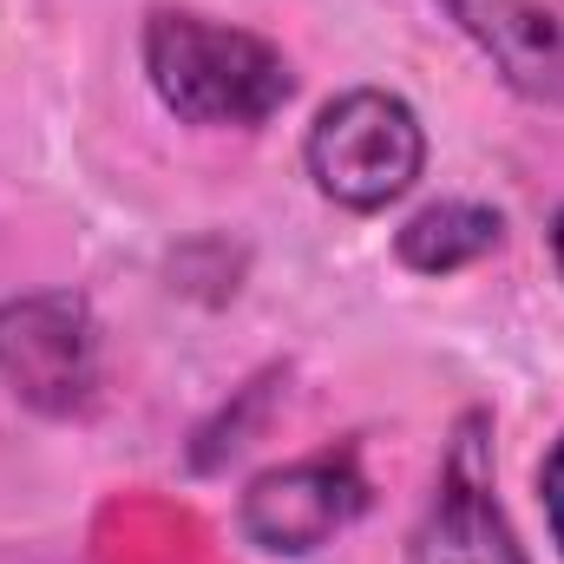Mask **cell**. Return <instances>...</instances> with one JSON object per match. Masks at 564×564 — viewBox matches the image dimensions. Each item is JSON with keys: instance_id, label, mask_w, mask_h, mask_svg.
Here are the masks:
<instances>
[{"instance_id": "obj_1", "label": "cell", "mask_w": 564, "mask_h": 564, "mask_svg": "<svg viewBox=\"0 0 564 564\" xmlns=\"http://www.w3.org/2000/svg\"><path fill=\"white\" fill-rule=\"evenodd\" d=\"M139 66L158 106L197 132H257L295 99V66L276 40L210 20L197 7H151Z\"/></svg>"}, {"instance_id": "obj_9", "label": "cell", "mask_w": 564, "mask_h": 564, "mask_svg": "<svg viewBox=\"0 0 564 564\" xmlns=\"http://www.w3.org/2000/svg\"><path fill=\"white\" fill-rule=\"evenodd\" d=\"M545 237H552V263H558V276H564V204L552 210V224H545Z\"/></svg>"}, {"instance_id": "obj_7", "label": "cell", "mask_w": 564, "mask_h": 564, "mask_svg": "<svg viewBox=\"0 0 564 564\" xmlns=\"http://www.w3.org/2000/svg\"><path fill=\"white\" fill-rule=\"evenodd\" d=\"M506 243V217L473 197H440L394 230V263L414 276H459Z\"/></svg>"}, {"instance_id": "obj_2", "label": "cell", "mask_w": 564, "mask_h": 564, "mask_svg": "<svg viewBox=\"0 0 564 564\" xmlns=\"http://www.w3.org/2000/svg\"><path fill=\"white\" fill-rule=\"evenodd\" d=\"M302 164L315 177V191L355 217H375L388 204H401L426 171V126L401 93L381 86H355L341 99H328L302 139Z\"/></svg>"}, {"instance_id": "obj_8", "label": "cell", "mask_w": 564, "mask_h": 564, "mask_svg": "<svg viewBox=\"0 0 564 564\" xmlns=\"http://www.w3.org/2000/svg\"><path fill=\"white\" fill-rule=\"evenodd\" d=\"M539 506H545L552 545H558V558H564V433L545 446V459H539Z\"/></svg>"}, {"instance_id": "obj_3", "label": "cell", "mask_w": 564, "mask_h": 564, "mask_svg": "<svg viewBox=\"0 0 564 564\" xmlns=\"http://www.w3.org/2000/svg\"><path fill=\"white\" fill-rule=\"evenodd\" d=\"M0 388L46 421H73L93 408L99 315L79 289H26L0 302Z\"/></svg>"}, {"instance_id": "obj_4", "label": "cell", "mask_w": 564, "mask_h": 564, "mask_svg": "<svg viewBox=\"0 0 564 564\" xmlns=\"http://www.w3.org/2000/svg\"><path fill=\"white\" fill-rule=\"evenodd\" d=\"M408 564H532L506 506H499L492 414L486 408H466L446 433L426 512L408 539Z\"/></svg>"}, {"instance_id": "obj_5", "label": "cell", "mask_w": 564, "mask_h": 564, "mask_svg": "<svg viewBox=\"0 0 564 564\" xmlns=\"http://www.w3.org/2000/svg\"><path fill=\"white\" fill-rule=\"evenodd\" d=\"M368 512V473L355 446H322L289 466H270L237 499V532L270 558H308L335 545Z\"/></svg>"}, {"instance_id": "obj_6", "label": "cell", "mask_w": 564, "mask_h": 564, "mask_svg": "<svg viewBox=\"0 0 564 564\" xmlns=\"http://www.w3.org/2000/svg\"><path fill=\"white\" fill-rule=\"evenodd\" d=\"M532 106L564 112V0H433Z\"/></svg>"}]
</instances>
